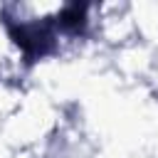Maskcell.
Here are the masks:
<instances>
[{"label": "cell", "instance_id": "obj_1", "mask_svg": "<svg viewBox=\"0 0 158 158\" xmlns=\"http://www.w3.org/2000/svg\"><path fill=\"white\" fill-rule=\"evenodd\" d=\"M12 37L25 49V54L30 59L47 54L49 44H52V35H49V30L44 25H20V27H12Z\"/></svg>", "mask_w": 158, "mask_h": 158}]
</instances>
